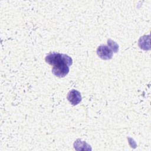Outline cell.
Wrapping results in <instances>:
<instances>
[{"mask_svg": "<svg viewBox=\"0 0 151 151\" xmlns=\"http://www.w3.org/2000/svg\"><path fill=\"white\" fill-rule=\"evenodd\" d=\"M45 60L47 63L52 66L66 64L70 67L73 64L72 58L68 55L55 52L48 54L45 57Z\"/></svg>", "mask_w": 151, "mask_h": 151, "instance_id": "6da1fadb", "label": "cell"}, {"mask_svg": "<svg viewBox=\"0 0 151 151\" xmlns=\"http://www.w3.org/2000/svg\"><path fill=\"white\" fill-rule=\"evenodd\" d=\"M97 54L103 60H110L113 56V51L107 45H100L97 49Z\"/></svg>", "mask_w": 151, "mask_h": 151, "instance_id": "7a4b0ae2", "label": "cell"}, {"mask_svg": "<svg viewBox=\"0 0 151 151\" xmlns=\"http://www.w3.org/2000/svg\"><path fill=\"white\" fill-rule=\"evenodd\" d=\"M68 72L69 66L66 64L53 66L52 68V74L58 77H64L68 74Z\"/></svg>", "mask_w": 151, "mask_h": 151, "instance_id": "3957f363", "label": "cell"}, {"mask_svg": "<svg viewBox=\"0 0 151 151\" xmlns=\"http://www.w3.org/2000/svg\"><path fill=\"white\" fill-rule=\"evenodd\" d=\"M67 99L72 105L78 104L81 100V96L79 91L73 89L67 94Z\"/></svg>", "mask_w": 151, "mask_h": 151, "instance_id": "277c9868", "label": "cell"}, {"mask_svg": "<svg viewBox=\"0 0 151 151\" xmlns=\"http://www.w3.org/2000/svg\"><path fill=\"white\" fill-rule=\"evenodd\" d=\"M107 42H107L108 45L111 48V50H112V51H113L114 52H117L118 50H119V45L116 44V42L113 41L110 39H109L107 41Z\"/></svg>", "mask_w": 151, "mask_h": 151, "instance_id": "5b68a950", "label": "cell"}]
</instances>
